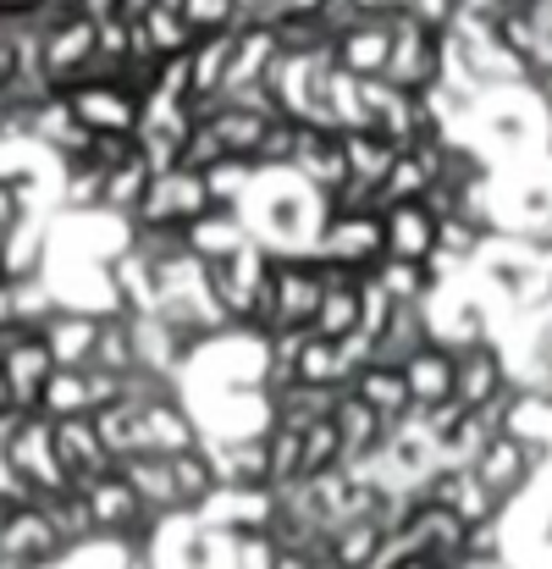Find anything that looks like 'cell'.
Wrapping results in <instances>:
<instances>
[{"mask_svg": "<svg viewBox=\"0 0 552 569\" xmlns=\"http://www.w3.org/2000/svg\"><path fill=\"white\" fill-rule=\"evenodd\" d=\"M436 232L442 221L425 210V204H392L387 210V260H414L425 266L436 254Z\"/></svg>", "mask_w": 552, "mask_h": 569, "instance_id": "cell-1", "label": "cell"}, {"mask_svg": "<svg viewBox=\"0 0 552 569\" xmlns=\"http://www.w3.org/2000/svg\"><path fill=\"white\" fill-rule=\"evenodd\" d=\"M470 470H475V476H481V487L503 503L509 492H520V487H525V476H531V448H525L514 431H503V437H492V442H486V453H481Z\"/></svg>", "mask_w": 552, "mask_h": 569, "instance_id": "cell-2", "label": "cell"}, {"mask_svg": "<svg viewBox=\"0 0 552 569\" xmlns=\"http://www.w3.org/2000/svg\"><path fill=\"white\" fill-rule=\"evenodd\" d=\"M83 498H89V509H94V526L100 531H133V526H150L155 515L144 509V498L128 487V476L117 470V476H106V481H94V487H83Z\"/></svg>", "mask_w": 552, "mask_h": 569, "instance_id": "cell-3", "label": "cell"}, {"mask_svg": "<svg viewBox=\"0 0 552 569\" xmlns=\"http://www.w3.org/2000/svg\"><path fill=\"white\" fill-rule=\"evenodd\" d=\"M453 398L470 409V415H481L486 403H498L503 398V360L481 343V349H470L464 360H459V387H453Z\"/></svg>", "mask_w": 552, "mask_h": 569, "instance_id": "cell-4", "label": "cell"}, {"mask_svg": "<svg viewBox=\"0 0 552 569\" xmlns=\"http://www.w3.org/2000/svg\"><path fill=\"white\" fill-rule=\"evenodd\" d=\"M375 288H381L392 305H420V299L431 293V277H425V266H414V260H387V266H375Z\"/></svg>", "mask_w": 552, "mask_h": 569, "instance_id": "cell-5", "label": "cell"}, {"mask_svg": "<svg viewBox=\"0 0 552 569\" xmlns=\"http://www.w3.org/2000/svg\"><path fill=\"white\" fill-rule=\"evenodd\" d=\"M44 0H6V17H33Z\"/></svg>", "mask_w": 552, "mask_h": 569, "instance_id": "cell-6", "label": "cell"}]
</instances>
